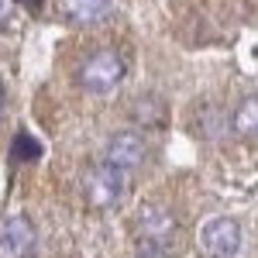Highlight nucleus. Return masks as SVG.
<instances>
[{
    "instance_id": "obj_9",
    "label": "nucleus",
    "mask_w": 258,
    "mask_h": 258,
    "mask_svg": "<svg viewBox=\"0 0 258 258\" xmlns=\"http://www.w3.org/2000/svg\"><path fill=\"white\" fill-rule=\"evenodd\" d=\"M38 141H31L28 135H18L14 138V159H21V162H31V159H38Z\"/></svg>"
},
{
    "instance_id": "obj_12",
    "label": "nucleus",
    "mask_w": 258,
    "mask_h": 258,
    "mask_svg": "<svg viewBox=\"0 0 258 258\" xmlns=\"http://www.w3.org/2000/svg\"><path fill=\"white\" fill-rule=\"evenodd\" d=\"M0 114H4V83H0Z\"/></svg>"
},
{
    "instance_id": "obj_3",
    "label": "nucleus",
    "mask_w": 258,
    "mask_h": 258,
    "mask_svg": "<svg viewBox=\"0 0 258 258\" xmlns=\"http://www.w3.org/2000/svg\"><path fill=\"white\" fill-rule=\"evenodd\" d=\"M200 244L210 258H234L241 251V224L234 217H210L200 227Z\"/></svg>"
},
{
    "instance_id": "obj_7",
    "label": "nucleus",
    "mask_w": 258,
    "mask_h": 258,
    "mask_svg": "<svg viewBox=\"0 0 258 258\" xmlns=\"http://www.w3.org/2000/svg\"><path fill=\"white\" fill-rule=\"evenodd\" d=\"M138 224H141V234H145V238H152V241H165L169 234H172V227H176L172 214H169L165 207H159V203L141 207Z\"/></svg>"
},
{
    "instance_id": "obj_2",
    "label": "nucleus",
    "mask_w": 258,
    "mask_h": 258,
    "mask_svg": "<svg viewBox=\"0 0 258 258\" xmlns=\"http://www.w3.org/2000/svg\"><path fill=\"white\" fill-rule=\"evenodd\" d=\"M120 80H124V59L117 52H110V48L93 52L80 69V83H83V90H90V93H110Z\"/></svg>"
},
{
    "instance_id": "obj_5",
    "label": "nucleus",
    "mask_w": 258,
    "mask_h": 258,
    "mask_svg": "<svg viewBox=\"0 0 258 258\" xmlns=\"http://www.w3.org/2000/svg\"><path fill=\"white\" fill-rule=\"evenodd\" d=\"M145 159V138L138 131H117L107 141V162H114L120 169H135Z\"/></svg>"
},
{
    "instance_id": "obj_11",
    "label": "nucleus",
    "mask_w": 258,
    "mask_h": 258,
    "mask_svg": "<svg viewBox=\"0 0 258 258\" xmlns=\"http://www.w3.org/2000/svg\"><path fill=\"white\" fill-rule=\"evenodd\" d=\"M7 18H11V4H7V0H0V24H4Z\"/></svg>"
},
{
    "instance_id": "obj_4",
    "label": "nucleus",
    "mask_w": 258,
    "mask_h": 258,
    "mask_svg": "<svg viewBox=\"0 0 258 258\" xmlns=\"http://www.w3.org/2000/svg\"><path fill=\"white\" fill-rule=\"evenodd\" d=\"M35 227L24 214H11L0 224V248L11 258H31L35 255Z\"/></svg>"
},
{
    "instance_id": "obj_10",
    "label": "nucleus",
    "mask_w": 258,
    "mask_h": 258,
    "mask_svg": "<svg viewBox=\"0 0 258 258\" xmlns=\"http://www.w3.org/2000/svg\"><path fill=\"white\" fill-rule=\"evenodd\" d=\"M135 258H169V255H165V248H162V241L141 238V244H138V251H135Z\"/></svg>"
},
{
    "instance_id": "obj_6",
    "label": "nucleus",
    "mask_w": 258,
    "mask_h": 258,
    "mask_svg": "<svg viewBox=\"0 0 258 258\" xmlns=\"http://www.w3.org/2000/svg\"><path fill=\"white\" fill-rule=\"evenodd\" d=\"M62 14L76 24H100L114 14V0H62Z\"/></svg>"
},
{
    "instance_id": "obj_1",
    "label": "nucleus",
    "mask_w": 258,
    "mask_h": 258,
    "mask_svg": "<svg viewBox=\"0 0 258 258\" xmlns=\"http://www.w3.org/2000/svg\"><path fill=\"white\" fill-rule=\"evenodd\" d=\"M83 189H86V203L90 207L107 210V207L120 203V197H124V189H127V169H120V165L103 159L97 169H90Z\"/></svg>"
},
{
    "instance_id": "obj_8",
    "label": "nucleus",
    "mask_w": 258,
    "mask_h": 258,
    "mask_svg": "<svg viewBox=\"0 0 258 258\" xmlns=\"http://www.w3.org/2000/svg\"><path fill=\"white\" fill-rule=\"evenodd\" d=\"M231 124H234V131L244 135V138H258V97L241 100L234 117H231Z\"/></svg>"
}]
</instances>
